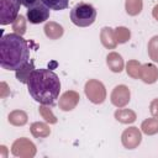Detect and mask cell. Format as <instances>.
I'll list each match as a JSON object with an SVG mask.
<instances>
[{"mask_svg": "<svg viewBox=\"0 0 158 158\" xmlns=\"http://www.w3.org/2000/svg\"><path fill=\"white\" fill-rule=\"evenodd\" d=\"M27 89L37 102L52 106L59 96L60 81L58 75L49 69H35L28 77Z\"/></svg>", "mask_w": 158, "mask_h": 158, "instance_id": "obj_1", "label": "cell"}, {"mask_svg": "<svg viewBox=\"0 0 158 158\" xmlns=\"http://www.w3.org/2000/svg\"><path fill=\"white\" fill-rule=\"evenodd\" d=\"M30 59V49L26 40L19 33L2 35L0 40V65L6 70H17Z\"/></svg>", "mask_w": 158, "mask_h": 158, "instance_id": "obj_2", "label": "cell"}, {"mask_svg": "<svg viewBox=\"0 0 158 158\" xmlns=\"http://www.w3.org/2000/svg\"><path fill=\"white\" fill-rule=\"evenodd\" d=\"M70 20L78 27H88L96 20V10L91 4L79 2L70 11Z\"/></svg>", "mask_w": 158, "mask_h": 158, "instance_id": "obj_3", "label": "cell"}, {"mask_svg": "<svg viewBox=\"0 0 158 158\" xmlns=\"http://www.w3.org/2000/svg\"><path fill=\"white\" fill-rule=\"evenodd\" d=\"M20 5V0H0V23L2 26L14 22L17 19Z\"/></svg>", "mask_w": 158, "mask_h": 158, "instance_id": "obj_4", "label": "cell"}, {"mask_svg": "<svg viewBox=\"0 0 158 158\" xmlns=\"http://www.w3.org/2000/svg\"><path fill=\"white\" fill-rule=\"evenodd\" d=\"M84 90H85V95L88 96V99L94 104H102L104 100L106 99L105 86L99 80L90 79L89 81H86Z\"/></svg>", "mask_w": 158, "mask_h": 158, "instance_id": "obj_5", "label": "cell"}, {"mask_svg": "<svg viewBox=\"0 0 158 158\" xmlns=\"http://www.w3.org/2000/svg\"><path fill=\"white\" fill-rule=\"evenodd\" d=\"M49 17V7H47L43 2H40L27 10V20L30 23L37 25L42 23Z\"/></svg>", "mask_w": 158, "mask_h": 158, "instance_id": "obj_6", "label": "cell"}, {"mask_svg": "<svg viewBox=\"0 0 158 158\" xmlns=\"http://www.w3.org/2000/svg\"><path fill=\"white\" fill-rule=\"evenodd\" d=\"M12 154L20 157H32L36 152L35 144L26 138H20L12 144Z\"/></svg>", "mask_w": 158, "mask_h": 158, "instance_id": "obj_7", "label": "cell"}, {"mask_svg": "<svg viewBox=\"0 0 158 158\" xmlns=\"http://www.w3.org/2000/svg\"><path fill=\"white\" fill-rule=\"evenodd\" d=\"M130 101V89L126 85H117L111 93V102L116 107H123Z\"/></svg>", "mask_w": 158, "mask_h": 158, "instance_id": "obj_8", "label": "cell"}, {"mask_svg": "<svg viewBox=\"0 0 158 158\" xmlns=\"http://www.w3.org/2000/svg\"><path fill=\"white\" fill-rule=\"evenodd\" d=\"M141 138H142V136H141V132L138 131V128L130 127V128L125 130L122 133V144L128 149H133L141 143Z\"/></svg>", "mask_w": 158, "mask_h": 158, "instance_id": "obj_9", "label": "cell"}, {"mask_svg": "<svg viewBox=\"0 0 158 158\" xmlns=\"http://www.w3.org/2000/svg\"><path fill=\"white\" fill-rule=\"evenodd\" d=\"M79 99H80V96L78 93H75L73 90L65 91L59 99V107L63 111H70L77 106Z\"/></svg>", "mask_w": 158, "mask_h": 158, "instance_id": "obj_10", "label": "cell"}, {"mask_svg": "<svg viewBox=\"0 0 158 158\" xmlns=\"http://www.w3.org/2000/svg\"><path fill=\"white\" fill-rule=\"evenodd\" d=\"M139 78L147 84H153L158 79V69L153 64H143L141 65Z\"/></svg>", "mask_w": 158, "mask_h": 158, "instance_id": "obj_11", "label": "cell"}, {"mask_svg": "<svg viewBox=\"0 0 158 158\" xmlns=\"http://www.w3.org/2000/svg\"><path fill=\"white\" fill-rule=\"evenodd\" d=\"M100 40H101V43L104 44V47H106L109 49H114L116 47V44H117L115 33H114L112 28H110V27H104L101 30Z\"/></svg>", "mask_w": 158, "mask_h": 158, "instance_id": "obj_12", "label": "cell"}, {"mask_svg": "<svg viewBox=\"0 0 158 158\" xmlns=\"http://www.w3.org/2000/svg\"><path fill=\"white\" fill-rule=\"evenodd\" d=\"M106 63H107V67L115 73H121L122 69H123V59L116 52H111V53L107 54Z\"/></svg>", "mask_w": 158, "mask_h": 158, "instance_id": "obj_13", "label": "cell"}, {"mask_svg": "<svg viewBox=\"0 0 158 158\" xmlns=\"http://www.w3.org/2000/svg\"><path fill=\"white\" fill-rule=\"evenodd\" d=\"M44 33L51 40H58L63 36V27L56 22H48L44 26Z\"/></svg>", "mask_w": 158, "mask_h": 158, "instance_id": "obj_14", "label": "cell"}, {"mask_svg": "<svg viewBox=\"0 0 158 158\" xmlns=\"http://www.w3.org/2000/svg\"><path fill=\"white\" fill-rule=\"evenodd\" d=\"M115 118L122 123H132L136 121V114L128 109H118L115 112Z\"/></svg>", "mask_w": 158, "mask_h": 158, "instance_id": "obj_15", "label": "cell"}, {"mask_svg": "<svg viewBox=\"0 0 158 158\" xmlns=\"http://www.w3.org/2000/svg\"><path fill=\"white\" fill-rule=\"evenodd\" d=\"M33 70H35V64H33V60H31L30 63H27L26 65H23L22 68L16 70V79L19 81H21V83H26L27 84L28 77Z\"/></svg>", "mask_w": 158, "mask_h": 158, "instance_id": "obj_16", "label": "cell"}, {"mask_svg": "<svg viewBox=\"0 0 158 158\" xmlns=\"http://www.w3.org/2000/svg\"><path fill=\"white\" fill-rule=\"evenodd\" d=\"M9 122L15 126H22L27 122V115L22 110H15L9 115Z\"/></svg>", "mask_w": 158, "mask_h": 158, "instance_id": "obj_17", "label": "cell"}, {"mask_svg": "<svg viewBox=\"0 0 158 158\" xmlns=\"http://www.w3.org/2000/svg\"><path fill=\"white\" fill-rule=\"evenodd\" d=\"M142 6L143 2L142 0H126V12L130 16H136L142 11Z\"/></svg>", "mask_w": 158, "mask_h": 158, "instance_id": "obj_18", "label": "cell"}, {"mask_svg": "<svg viewBox=\"0 0 158 158\" xmlns=\"http://www.w3.org/2000/svg\"><path fill=\"white\" fill-rule=\"evenodd\" d=\"M31 132L35 137H47L51 131L46 123L42 122H35L31 125Z\"/></svg>", "mask_w": 158, "mask_h": 158, "instance_id": "obj_19", "label": "cell"}, {"mask_svg": "<svg viewBox=\"0 0 158 158\" xmlns=\"http://www.w3.org/2000/svg\"><path fill=\"white\" fill-rule=\"evenodd\" d=\"M142 131L146 135H154L158 132V118H147L142 122Z\"/></svg>", "mask_w": 158, "mask_h": 158, "instance_id": "obj_20", "label": "cell"}, {"mask_svg": "<svg viewBox=\"0 0 158 158\" xmlns=\"http://www.w3.org/2000/svg\"><path fill=\"white\" fill-rule=\"evenodd\" d=\"M41 1L51 10H56V11L64 10L69 5V0H41Z\"/></svg>", "mask_w": 158, "mask_h": 158, "instance_id": "obj_21", "label": "cell"}, {"mask_svg": "<svg viewBox=\"0 0 158 158\" xmlns=\"http://www.w3.org/2000/svg\"><path fill=\"white\" fill-rule=\"evenodd\" d=\"M148 54L153 62L158 63V36H154L148 42Z\"/></svg>", "mask_w": 158, "mask_h": 158, "instance_id": "obj_22", "label": "cell"}, {"mask_svg": "<svg viewBox=\"0 0 158 158\" xmlns=\"http://www.w3.org/2000/svg\"><path fill=\"white\" fill-rule=\"evenodd\" d=\"M114 33H115V37H116L117 43H125V42H127L130 40V36H131L130 30L126 28V27H117L114 31Z\"/></svg>", "mask_w": 158, "mask_h": 158, "instance_id": "obj_23", "label": "cell"}, {"mask_svg": "<svg viewBox=\"0 0 158 158\" xmlns=\"http://www.w3.org/2000/svg\"><path fill=\"white\" fill-rule=\"evenodd\" d=\"M126 70H127V74L135 79H138L139 78V70H141V64L137 62V60H130L126 65Z\"/></svg>", "mask_w": 158, "mask_h": 158, "instance_id": "obj_24", "label": "cell"}, {"mask_svg": "<svg viewBox=\"0 0 158 158\" xmlns=\"http://www.w3.org/2000/svg\"><path fill=\"white\" fill-rule=\"evenodd\" d=\"M12 28L15 30V32L16 33H19V35H23L25 33V31H26V23H25V19H23V16H17V19L12 22Z\"/></svg>", "mask_w": 158, "mask_h": 158, "instance_id": "obj_25", "label": "cell"}, {"mask_svg": "<svg viewBox=\"0 0 158 158\" xmlns=\"http://www.w3.org/2000/svg\"><path fill=\"white\" fill-rule=\"evenodd\" d=\"M40 114L42 115V117H43L47 122H51V123H56V122H57L56 116L52 114V111H51L48 107L41 106V107H40Z\"/></svg>", "mask_w": 158, "mask_h": 158, "instance_id": "obj_26", "label": "cell"}, {"mask_svg": "<svg viewBox=\"0 0 158 158\" xmlns=\"http://www.w3.org/2000/svg\"><path fill=\"white\" fill-rule=\"evenodd\" d=\"M149 109H151V114H152L153 116L158 117V99H154V100L151 102Z\"/></svg>", "mask_w": 158, "mask_h": 158, "instance_id": "obj_27", "label": "cell"}, {"mask_svg": "<svg viewBox=\"0 0 158 158\" xmlns=\"http://www.w3.org/2000/svg\"><path fill=\"white\" fill-rule=\"evenodd\" d=\"M20 1H21V5H23L27 9H30V7H32V6H35V5L41 2V0H20Z\"/></svg>", "mask_w": 158, "mask_h": 158, "instance_id": "obj_28", "label": "cell"}, {"mask_svg": "<svg viewBox=\"0 0 158 158\" xmlns=\"http://www.w3.org/2000/svg\"><path fill=\"white\" fill-rule=\"evenodd\" d=\"M153 17L156 19V20H158V5H156L154 7H153Z\"/></svg>", "mask_w": 158, "mask_h": 158, "instance_id": "obj_29", "label": "cell"}]
</instances>
